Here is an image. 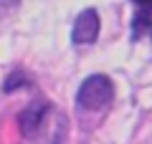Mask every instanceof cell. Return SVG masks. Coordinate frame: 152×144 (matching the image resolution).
I'll return each instance as SVG.
<instances>
[{
    "mask_svg": "<svg viewBox=\"0 0 152 144\" xmlns=\"http://www.w3.org/2000/svg\"><path fill=\"white\" fill-rule=\"evenodd\" d=\"M20 86H28V76L23 73V71H13L5 79V84H3V91H5V94H13V91H18Z\"/></svg>",
    "mask_w": 152,
    "mask_h": 144,
    "instance_id": "5b68a950",
    "label": "cell"
},
{
    "mask_svg": "<svg viewBox=\"0 0 152 144\" xmlns=\"http://www.w3.org/2000/svg\"><path fill=\"white\" fill-rule=\"evenodd\" d=\"M99 28H102V23H99V13L94 10V8H86V10L79 13V18H76V23H74L71 41H74L76 46L94 43L96 36H99Z\"/></svg>",
    "mask_w": 152,
    "mask_h": 144,
    "instance_id": "7a4b0ae2",
    "label": "cell"
},
{
    "mask_svg": "<svg viewBox=\"0 0 152 144\" xmlns=\"http://www.w3.org/2000/svg\"><path fill=\"white\" fill-rule=\"evenodd\" d=\"M46 114H48V104L46 101H33L26 111L18 116V124H20V132L23 134H36L43 124Z\"/></svg>",
    "mask_w": 152,
    "mask_h": 144,
    "instance_id": "3957f363",
    "label": "cell"
},
{
    "mask_svg": "<svg viewBox=\"0 0 152 144\" xmlns=\"http://www.w3.org/2000/svg\"><path fill=\"white\" fill-rule=\"evenodd\" d=\"M114 99V84L109 76L104 73H94L79 86V94H76V104L86 111H99L104 109L109 101Z\"/></svg>",
    "mask_w": 152,
    "mask_h": 144,
    "instance_id": "6da1fadb",
    "label": "cell"
},
{
    "mask_svg": "<svg viewBox=\"0 0 152 144\" xmlns=\"http://www.w3.org/2000/svg\"><path fill=\"white\" fill-rule=\"evenodd\" d=\"M18 5H20V0H0V25L8 23V18L18 10Z\"/></svg>",
    "mask_w": 152,
    "mask_h": 144,
    "instance_id": "8992f818",
    "label": "cell"
},
{
    "mask_svg": "<svg viewBox=\"0 0 152 144\" xmlns=\"http://www.w3.org/2000/svg\"><path fill=\"white\" fill-rule=\"evenodd\" d=\"M140 10H147V13H152V0H132Z\"/></svg>",
    "mask_w": 152,
    "mask_h": 144,
    "instance_id": "52a82bcc",
    "label": "cell"
},
{
    "mask_svg": "<svg viewBox=\"0 0 152 144\" xmlns=\"http://www.w3.org/2000/svg\"><path fill=\"white\" fill-rule=\"evenodd\" d=\"M150 25H152V15L147 10H137L134 13V20H132V36L140 38L145 31H150Z\"/></svg>",
    "mask_w": 152,
    "mask_h": 144,
    "instance_id": "277c9868",
    "label": "cell"
}]
</instances>
